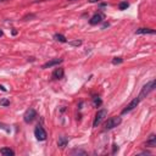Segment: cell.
Masks as SVG:
<instances>
[{"label": "cell", "instance_id": "20", "mask_svg": "<svg viewBox=\"0 0 156 156\" xmlns=\"http://www.w3.org/2000/svg\"><path fill=\"white\" fill-rule=\"evenodd\" d=\"M70 44L72 47H79L82 45V40H75V42H70Z\"/></svg>", "mask_w": 156, "mask_h": 156}, {"label": "cell", "instance_id": "10", "mask_svg": "<svg viewBox=\"0 0 156 156\" xmlns=\"http://www.w3.org/2000/svg\"><path fill=\"white\" fill-rule=\"evenodd\" d=\"M135 34H155V31L151 28H138L135 31Z\"/></svg>", "mask_w": 156, "mask_h": 156}, {"label": "cell", "instance_id": "24", "mask_svg": "<svg viewBox=\"0 0 156 156\" xmlns=\"http://www.w3.org/2000/svg\"><path fill=\"white\" fill-rule=\"evenodd\" d=\"M100 0H89V3H92V4H94V3H99Z\"/></svg>", "mask_w": 156, "mask_h": 156}, {"label": "cell", "instance_id": "16", "mask_svg": "<svg viewBox=\"0 0 156 156\" xmlns=\"http://www.w3.org/2000/svg\"><path fill=\"white\" fill-rule=\"evenodd\" d=\"M71 155H87V151L82 149H73L71 151Z\"/></svg>", "mask_w": 156, "mask_h": 156}, {"label": "cell", "instance_id": "2", "mask_svg": "<svg viewBox=\"0 0 156 156\" xmlns=\"http://www.w3.org/2000/svg\"><path fill=\"white\" fill-rule=\"evenodd\" d=\"M122 123V118L120 116H114V117H110V118L106 121L105 123V129L110 131V129H114V128L118 127Z\"/></svg>", "mask_w": 156, "mask_h": 156}, {"label": "cell", "instance_id": "13", "mask_svg": "<svg viewBox=\"0 0 156 156\" xmlns=\"http://www.w3.org/2000/svg\"><path fill=\"white\" fill-rule=\"evenodd\" d=\"M68 144V139L66 138V137H60L59 138V140H57V145L60 148H65L66 145Z\"/></svg>", "mask_w": 156, "mask_h": 156}, {"label": "cell", "instance_id": "8", "mask_svg": "<svg viewBox=\"0 0 156 156\" xmlns=\"http://www.w3.org/2000/svg\"><path fill=\"white\" fill-rule=\"evenodd\" d=\"M64 62V59H54V60H50L48 61V62H45L43 66H42V68H50V67H53V66H57L60 64H62Z\"/></svg>", "mask_w": 156, "mask_h": 156}, {"label": "cell", "instance_id": "1", "mask_svg": "<svg viewBox=\"0 0 156 156\" xmlns=\"http://www.w3.org/2000/svg\"><path fill=\"white\" fill-rule=\"evenodd\" d=\"M155 86H156L155 79H153V81H150L149 83H146V84L142 88V90H140V93H139L138 98L140 99V100H143L144 98H146V96L149 95V94L151 93V92L154 90V89H155Z\"/></svg>", "mask_w": 156, "mask_h": 156}, {"label": "cell", "instance_id": "18", "mask_svg": "<svg viewBox=\"0 0 156 156\" xmlns=\"http://www.w3.org/2000/svg\"><path fill=\"white\" fill-rule=\"evenodd\" d=\"M123 62V59L122 57H114L112 59V65H118V64H122Z\"/></svg>", "mask_w": 156, "mask_h": 156}, {"label": "cell", "instance_id": "12", "mask_svg": "<svg viewBox=\"0 0 156 156\" xmlns=\"http://www.w3.org/2000/svg\"><path fill=\"white\" fill-rule=\"evenodd\" d=\"M0 154L5 155V156H15V151H14L12 149H10V148H3V149H0Z\"/></svg>", "mask_w": 156, "mask_h": 156}, {"label": "cell", "instance_id": "3", "mask_svg": "<svg viewBox=\"0 0 156 156\" xmlns=\"http://www.w3.org/2000/svg\"><path fill=\"white\" fill-rule=\"evenodd\" d=\"M107 115V110H105V109H101V110H99L95 117H94V121H93V127H98L101 122L104 121V118L106 117Z\"/></svg>", "mask_w": 156, "mask_h": 156}, {"label": "cell", "instance_id": "27", "mask_svg": "<svg viewBox=\"0 0 156 156\" xmlns=\"http://www.w3.org/2000/svg\"><path fill=\"white\" fill-rule=\"evenodd\" d=\"M5 1H9V0H0V3H5Z\"/></svg>", "mask_w": 156, "mask_h": 156}, {"label": "cell", "instance_id": "21", "mask_svg": "<svg viewBox=\"0 0 156 156\" xmlns=\"http://www.w3.org/2000/svg\"><path fill=\"white\" fill-rule=\"evenodd\" d=\"M0 128H1V129H4L5 132H8V133H10V128L6 126V125H4V123H1V122H0Z\"/></svg>", "mask_w": 156, "mask_h": 156}, {"label": "cell", "instance_id": "11", "mask_svg": "<svg viewBox=\"0 0 156 156\" xmlns=\"http://www.w3.org/2000/svg\"><path fill=\"white\" fill-rule=\"evenodd\" d=\"M145 146H149V148H155L156 146V135L155 134H151L149 137V139L145 143Z\"/></svg>", "mask_w": 156, "mask_h": 156}, {"label": "cell", "instance_id": "19", "mask_svg": "<svg viewBox=\"0 0 156 156\" xmlns=\"http://www.w3.org/2000/svg\"><path fill=\"white\" fill-rule=\"evenodd\" d=\"M9 105H10V100H8V99L0 100V106H9Z\"/></svg>", "mask_w": 156, "mask_h": 156}, {"label": "cell", "instance_id": "6", "mask_svg": "<svg viewBox=\"0 0 156 156\" xmlns=\"http://www.w3.org/2000/svg\"><path fill=\"white\" fill-rule=\"evenodd\" d=\"M140 101H142V100L139 99L138 96H137L135 99H133L132 101H131L129 104H128L123 110H122V115H125V114H127V112H131L132 110H134V109L138 106V105H139V103H140Z\"/></svg>", "mask_w": 156, "mask_h": 156}, {"label": "cell", "instance_id": "15", "mask_svg": "<svg viewBox=\"0 0 156 156\" xmlns=\"http://www.w3.org/2000/svg\"><path fill=\"white\" fill-rule=\"evenodd\" d=\"M101 104H103V100L100 99L99 96H94L93 98V105H94V107H100V106H101Z\"/></svg>", "mask_w": 156, "mask_h": 156}, {"label": "cell", "instance_id": "26", "mask_svg": "<svg viewBox=\"0 0 156 156\" xmlns=\"http://www.w3.org/2000/svg\"><path fill=\"white\" fill-rule=\"evenodd\" d=\"M3 34H4V33H3V31L0 29V37H3Z\"/></svg>", "mask_w": 156, "mask_h": 156}, {"label": "cell", "instance_id": "22", "mask_svg": "<svg viewBox=\"0 0 156 156\" xmlns=\"http://www.w3.org/2000/svg\"><path fill=\"white\" fill-rule=\"evenodd\" d=\"M112 146H114V148H112V154H115V153L117 151V150H118V145H116V144H114Z\"/></svg>", "mask_w": 156, "mask_h": 156}, {"label": "cell", "instance_id": "5", "mask_svg": "<svg viewBox=\"0 0 156 156\" xmlns=\"http://www.w3.org/2000/svg\"><path fill=\"white\" fill-rule=\"evenodd\" d=\"M37 117V111L34 109H28L23 115V121L26 123H32Z\"/></svg>", "mask_w": 156, "mask_h": 156}, {"label": "cell", "instance_id": "23", "mask_svg": "<svg viewBox=\"0 0 156 156\" xmlns=\"http://www.w3.org/2000/svg\"><path fill=\"white\" fill-rule=\"evenodd\" d=\"M0 89H1L3 92H8V90H6V88H5L4 86H0Z\"/></svg>", "mask_w": 156, "mask_h": 156}, {"label": "cell", "instance_id": "25", "mask_svg": "<svg viewBox=\"0 0 156 156\" xmlns=\"http://www.w3.org/2000/svg\"><path fill=\"white\" fill-rule=\"evenodd\" d=\"M12 34L16 36V34H17V31H15V29H14V31H12Z\"/></svg>", "mask_w": 156, "mask_h": 156}, {"label": "cell", "instance_id": "7", "mask_svg": "<svg viewBox=\"0 0 156 156\" xmlns=\"http://www.w3.org/2000/svg\"><path fill=\"white\" fill-rule=\"evenodd\" d=\"M104 14L103 12H96V14H94L92 16V18L89 20V25H92V26H96L99 23H101V22L104 21Z\"/></svg>", "mask_w": 156, "mask_h": 156}, {"label": "cell", "instance_id": "4", "mask_svg": "<svg viewBox=\"0 0 156 156\" xmlns=\"http://www.w3.org/2000/svg\"><path fill=\"white\" fill-rule=\"evenodd\" d=\"M34 135H36V138H37V140H39V142H44V140L47 139V137H48L47 131L44 129L42 125H38V126L36 127V129H34Z\"/></svg>", "mask_w": 156, "mask_h": 156}, {"label": "cell", "instance_id": "9", "mask_svg": "<svg viewBox=\"0 0 156 156\" xmlns=\"http://www.w3.org/2000/svg\"><path fill=\"white\" fill-rule=\"evenodd\" d=\"M65 76V70L64 68H56L54 72H53V78L54 79H62Z\"/></svg>", "mask_w": 156, "mask_h": 156}, {"label": "cell", "instance_id": "17", "mask_svg": "<svg viewBox=\"0 0 156 156\" xmlns=\"http://www.w3.org/2000/svg\"><path fill=\"white\" fill-rule=\"evenodd\" d=\"M128 8H129V3H128V1H121V3L118 4V9H120L121 11L127 10Z\"/></svg>", "mask_w": 156, "mask_h": 156}, {"label": "cell", "instance_id": "14", "mask_svg": "<svg viewBox=\"0 0 156 156\" xmlns=\"http://www.w3.org/2000/svg\"><path fill=\"white\" fill-rule=\"evenodd\" d=\"M54 39L56 42H60V43H67V39H66V37L62 36V34H59V33H55V34H54Z\"/></svg>", "mask_w": 156, "mask_h": 156}]
</instances>
